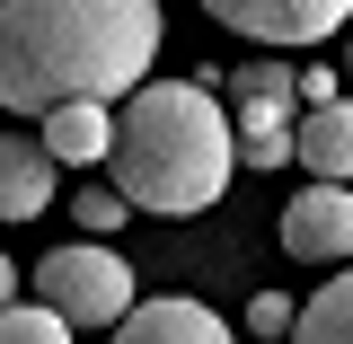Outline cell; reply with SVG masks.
Returning <instances> with one entry per match:
<instances>
[{
	"instance_id": "1",
	"label": "cell",
	"mask_w": 353,
	"mask_h": 344,
	"mask_svg": "<svg viewBox=\"0 0 353 344\" xmlns=\"http://www.w3.org/2000/svg\"><path fill=\"white\" fill-rule=\"evenodd\" d=\"M159 53V0H0V106L44 115L62 97H132Z\"/></svg>"
},
{
	"instance_id": "2",
	"label": "cell",
	"mask_w": 353,
	"mask_h": 344,
	"mask_svg": "<svg viewBox=\"0 0 353 344\" xmlns=\"http://www.w3.org/2000/svg\"><path fill=\"white\" fill-rule=\"evenodd\" d=\"M115 185L132 212L194 221L239 176V115L212 97V80H141L115 115Z\"/></svg>"
},
{
	"instance_id": "3",
	"label": "cell",
	"mask_w": 353,
	"mask_h": 344,
	"mask_svg": "<svg viewBox=\"0 0 353 344\" xmlns=\"http://www.w3.org/2000/svg\"><path fill=\"white\" fill-rule=\"evenodd\" d=\"M230 115H239V159L248 168H292L301 159V71L283 62V53H265V62H248L239 80H230Z\"/></svg>"
},
{
	"instance_id": "4",
	"label": "cell",
	"mask_w": 353,
	"mask_h": 344,
	"mask_svg": "<svg viewBox=\"0 0 353 344\" xmlns=\"http://www.w3.org/2000/svg\"><path fill=\"white\" fill-rule=\"evenodd\" d=\"M36 301L62 309L71 327H124L132 309V265L106 247V239H71L36 265Z\"/></svg>"
},
{
	"instance_id": "5",
	"label": "cell",
	"mask_w": 353,
	"mask_h": 344,
	"mask_svg": "<svg viewBox=\"0 0 353 344\" xmlns=\"http://www.w3.org/2000/svg\"><path fill=\"white\" fill-rule=\"evenodd\" d=\"M203 18L248 44H327L353 18V0H203Z\"/></svg>"
},
{
	"instance_id": "6",
	"label": "cell",
	"mask_w": 353,
	"mask_h": 344,
	"mask_svg": "<svg viewBox=\"0 0 353 344\" xmlns=\"http://www.w3.org/2000/svg\"><path fill=\"white\" fill-rule=\"evenodd\" d=\"M283 256L292 265H353V185H301L283 203Z\"/></svg>"
},
{
	"instance_id": "7",
	"label": "cell",
	"mask_w": 353,
	"mask_h": 344,
	"mask_svg": "<svg viewBox=\"0 0 353 344\" xmlns=\"http://www.w3.org/2000/svg\"><path fill=\"white\" fill-rule=\"evenodd\" d=\"M44 150L62 159V168H97V159H115V115H106V97H62V106H44L36 115Z\"/></svg>"
},
{
	"instance_id": "8",
	"label": "cell",
	"mask_w": 353,
	"mask_h": 344,
	"mask_svg": "<svg viewBox=\"0 0 353 344\" xmlns=\"http://www.w3.org/2000/svg\"><path fill=\"white\" fill-rule=\"evenodd\" d=\"M62 159L44 150V132H0V221H36L53 203Z\"/></svg>"
},
{
	"instance_id": "9",
	"label": "cell",
	"mask_w": 353,
	"mask_h": 344,
	"mask_svg": "<svg viewBox=\"0 0 353 344\" xmlns=\"http://www.w3.org/2000/svg\"><path fill=\"white\" fill-rule=\"evenodd\" d=\"M115 344H239L230 327H221L203 301H132L124 309V327H115Z\"/></svg>"
},
{
	"instance_id": "10",
	"label": "cell",
	"mask_w": 353,
	"mask_h": 344,
	"mask_svg": "<svg viewBox=\"0 0 353 344\" xmlns=\"http://www.w3.org/2000/svg\"><path fill=\"white\" fill-rule=\"evenodd\" d=\"M301 168L327 176V185H345V176H353V97L309 106V115H301Z\"/></svg>"
},
{
	"instance_id": "11",
	"label": "cell",
	"mask_w": 353,
	"mask_h": 344,
	"mask_svg": "<svg viewBox=\"0 0 353 344\" xmlns=\"http://www.w3.org/2000/svg\"><path fill=\"white\" fill-rule=\"evenodd\" d=\"M292 344H353V265H336V274L318 283V301H301Z\"/></svg>"
},
{
	"instance_id": "12",
	"label": "cell",
	"mask_w": 353,
	"mask_h": 344,
	"mask_svg": "<svg viewBox=\"0 0 353 344\" xmlns=\"http://www.w3.org/2000/svg\"><path fill=\"white\" fill-rule=\"evenodd\" d=\"M80 327L62 318V309H44V301H9L0 309V344H71Z\"/></svg>"
},
{
	"instance_id": "13",
	"label": "cell",
	"mask_w": 353,
	"mask_h": 344,
	"mask_svg": "<svg viewBox=\"0 0 353 344\" xmlns=\"http://www.w3.org/2000/svg\"><path fill=\"white\" fill-rule=\"evenodd\" d=\"M71 212H80V230L88 239H115V230H124V185H80V194H71Z\"/></svg>"
},
{
	"instance_id": "14",
	"label": "cell",
	"mask_w": 353,
	"mask_h": 344,
	"mask_svg": "<svg viewBox=\"0 0 353 344\" xmlns=\"http://www.w3.org/2000/svg\"><path fill=\"white\" fill-rule=\"evenodd\" d=\"M292 327H301V301H283V292L248 301V336H292Z\"/></svg>"
},
{
	"instance_id": "15",
	"label": "cell",
	"mask_w": 353,
	"mask_h": 344,
	"mask_svg": "<svg viewBox=\"0 0 353 344\" xmlns=\"http://www.w3.org/2000/svg\"><path fill=\"white\" fill-rule=\"evenodd\" d=\"M301 97H309V106H336V71H327V62H309V71H301Z\"/></svg>"
},
{
	"instance_id": "16",
	"label": "cell",
	"mask_w": 353,
	"mask_h": 344,
	"mask_svg": "<svg viewBox=\"0 0 353 344\" xmlns=\"http://www.w3.org/2000/svg\"><path fill=\"white\" fill-rule=\"evenodd\" d=\"M9 301H27V292H18V256L0 247V309H9Z\"/></svg>"
},
{
	"instance_id": "17",
	"label": "cell",
	"mask_w": 353,
	"mask_h": 344,
	"mask_svg": "<svg viewBox=\"0 0 353 344\" xmlns=\"http://www.w3.org/2000/svg\"><path fill=\"white\" fill-rule=\"evenodd\" d=\"M345 80H353V36H345Z\"/></svg>"
}]
</instances>
